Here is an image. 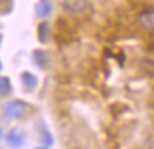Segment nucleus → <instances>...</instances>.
Here are the masks:
<instances>
[{
  "instance_id": "8",
  "label": "nucleus",
  "mask_w": 154,
  "mask_h": 149,
  "mask_svg": "<svg viewBox=\"0 0 154 149\" xmlns=\"http://www.w3.org/2000/svg\"><path fill=\"white\" fill-rule=\"evenodd\" d=\"M11 92V82L6 76H0V96H7Z\"/></svg>"
},
{
  "instance_id": "6",
  "label": "nucleus",
  "mask_w": 154,
  "mask_h": 149,
  "mask_svg": "<svg viewBox=\"0 0 154 149\" xmlns=\"http://www.w3.org/2000/svg\"><path fill=\"white\" fill-rule=\"evenodd\" d=\"M20 79H21V83H23L26 90H33L37 86V77L33 73H30V72H23Z\"/></svg>"
},
{
  "instance_id": "1",
  "label": "nucleus",
  "mask_w": 154,
  "mask_h": 149,
  "mask_svg": "<svg viewBox=\"0 0 154 149\" xmlns=\"http://www.w3.org/2000/svg\"><path fill=\"white\" fill-rule=\"evenodd\" d=\"M27 112V104L21 100H11L3 107V114L10 120H20Z\"/></svg>"
},
{
  "instance_id": "12",
  "label": "nucleus",
  "mask_w": 154,
  "mask_h": 149,
  "mask_svg": "<svg viewBox=\"0 0 154 149\" xmlns=\"http://www.w3.org/2000/svg\"><path fill=\"white\" fill-rule=\"evenodd\" d=\"M35 149H47V148H44V146H41V148H35Z\"/></svg>"
},
{
  "instance_id": "13",
  "label": "nucleus",
  "mask_w": 154,
  "mask_h": 149,
  "mask_svg": "<svg viewBox=\"0 0 154 149\" xmlns=\"http://www.w3.org/2000/svg\"><path fill=\"white\" fill-rule=\"evenodd\" d=\"M0 70H2V62H0Z\"/></svg>"
},
{
  "instance_id": "4",
  "label": "nucleus",
  "mask_w": 154,
  "mask_h": 149,
  "mask_svg": "<svg viewBox=\"0 0 154 149\" xmlns=\"http://www.w3.org/2000/svg\"><path fill=\"white\" fill-rule=\"evenodd\" d=\"M139 24L144 30H154V9H147L139 14Z\"/></svg>"
},
{
  "instance_id": "3",
  "label": "nucleus",
  "mask_w": 154,
  "mask_h": 149,
  "mask_svg": "<svg viewBox=\"0 0 154 149\" xmlns=\"http://www.w3.org/2000/svg\"><path fill=\"white\" fill-rule=\"evenodd\" d=\"M64 9L69 13H84L88 9V0H64Z\"/></svg>"
},
{
  "instance_id": "10",
  "label": "nucleus",
  "mask_w": 154,
  "mask_h": 149,
  "mask_svg": "<svg viewBox=\"0 0 154 149\" xmlns=\"http://www.w3.org/2000/svg\"><path fill=\"white\" fill-rule=\"evenodd\" d=\"M40 134H41L42 142L47 145V146H51L54 144V138H52V134L47 130V127H41L40 128Z\"/></svg>"
},
{
  "instance_id": "11",
  "label": "nucleus",
  "mask_w": 154,
  "mask_h": 149,
  "mask_svg": "<svg viewBox=\"0 0 154 149\" xmlns=\"http://www.w3.org/2000/svg\"><path fill=\"white\" fill-rule=\"evenodd\" d=\"M2 136H3V131H2V128H0V139H2Z\"/></svg>"
},
{
  "instance_id": "7",
  "label": "nucleus",
  "mask_w": 154,
  "mask_h": 149,
  "mask_svg": "<svg viewBox=\"0 0 154 149\" xmlns=\"http://www.w3.org/2000/svg\"><path fill=\"white\" fill-rule=\"evenodd\" d=\"M33 59L35 62V65L40 66V68H47V63H48V58H47V54L41 49H37V51L33 52Z\"/></svg>"
},
{
  "instance_id": "5",
  "label": "nucleus",
  "mask_w": 154,
  "mask_h": 149,
  "mask_svg": "<svg viewBox=\"0 0 154 149\" xmlns=\"http://www.w3.org/2000/svg\"><path fill=\"white\" fill-rule=\"evenodd\" d=\"M35 13H37V16L41 17V19L48 17V16L52 13V3L50 0H40L37 7H35Z\"/></svg>"
},
{
  "instance_id": "9",
  "label": "nucleus",
  "mask_w": 154,
  "mask_h": 149,
  "mask_svg": "<svg viewBox=\"0 0 154 149\" xmlns=\"http://www.w3.org/2000/svg\"><path fill=\"white\" fill-rule=\"evenodd\" d=\"M38 38L41 42H47L50 38V25L47 23H41L38 25Z\"/></svg>"
},
{
  "instance_id": "2",
  "label": "nucleus",
  "mask_w": 154,
  "mask_h": 149,
  "mask_svg": "<svg viewBox=\"0 0 154 149\" xmlns=\"http://www.w3.org/2000/svg\"><path fill=\"white\" fill-rule=\"evenodd\" d=\"M6 142H7L10 148L19 149L24 145V135L19 130H10L6 134Z\"/></svg>"
}]
</instances>
